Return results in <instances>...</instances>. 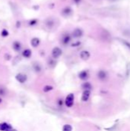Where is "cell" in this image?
<instances>
[{"instance_id": "1", "label": "cell", "mask_w": 130, "mask_h": 131, "mask_svg": "<svg viewBox=\"0 0 130 131\" xmlns=\"http://www.w3.org/2000/svg\"><path fill=\"white\" fill-rule=\"evenodd\" d=\"M73 100H74V95L73 94H69L66 97L65 99V105L67 107H71L73 105Z\"/></svg>"}, {"instance_id": "2", "label": "cell", "mask_w": 130, "mask_h": 131, "mask_svg": "<svg viewBox=\"0 0 130 131\" xmlns=\"http://www.w3.org/2000/svg\"><path fill=\"white\" fill-rule=\"evenodd\" d=\"M15 79L16 81L21 83V84H24L26 81H27V75H24V74H21V73H19V74H17L16 76H15Z\"/></svg>"}, {"instance_id": "3", "label": "cell", "mask_w": 130, "mask_h": 131, "mask_svg": "<svg viewBox=\"0 0 130 131\" xmlns=\"http://www.w3.org/2000/svg\"><path fill=\"white\" fill-rule=\"evenodd\" d=\"M62 55V51L60 48L58 47H55L52 50V56L54 58H58L59 57Z\"/></svg>"}, {"instance_id": "4", "label": "cell", "mask_w": 130, "mask_h": 131, "mask_svg": "<svg viewBox=\"0 0 130 131\" xmlns=\"http://www.w3.org/2000/svg\"><path fill=\"white\" fill-rule=\"evenodd\" d=\"M90 94H91V92H90V90H84L83 94H82L81 100L83 101V102L87 101L90 98Z\"/></svg>"}, {"instance_id": "5", "label": "cell", "mask_w": 130, "mask_h": 131, "mask_svg": "<svg viewBox=\"0 0 130 131\" xmlns=\"http://www.w3.org/2000/svg\"><path fill=\"white\" fill-rule=\"evenodd\" d=\"M78 77H79V78H80V80H82V81H86V80L88 79V77H89V72H88V71L83 70V71H80V73H79Z\"/></svg>"}, {"instance_id": "6", "label": "cell", "mask_w": 130, "mask_h": 131, "mask_svg": "<svg viewBox=\"0 0 130 131\" xmlns=\"http://www.w3.org/2000/svg\"><path fill=\"white\" fill-rule=\"evenodd\" d=\"M83 30L80 29V28H76L72 33L73 37H74V38H80L83 36Z\"/></svg>"}, {"instance_id": "7", "label": "cell", "mask_w": 130, "mask_h": 131, "mask_svg": "<svg viewBox=\"0 0 130 131\" xmlns=\"http://www.w3.org/2000/svg\"><path fill=\"white\" fill-rule=\"evenodd\" d=\"M80 58L83 61H87L90 58V54L89 52L87 51H82L80 54Z\"/></svg>"}, {"instance_id": "8", "label": "cell", "mask_w": 130, "mask_h": 131, "mask_svg": "<svg viewBox=\"0 0 130 131\" xmlns=\"http://www.w3.org/2000/svg\"><path fill=\"white\" fill-rule=\"evenodd\" d=\"M72 12H73V11H72L71 8L66 7V8H64L63 10H62L61 14L63 15H64V16H70V14L72 13Z\"/></svg>"}, {"instance_id": "9", "label": "cell", "mask_w": 130, "mask_h": 131, "mask_svg": "<svg viewBox=\"0 0 130 131\" xmlns=\"http://www.w3.org/2000/svg\"><path fill=\"white\" fill-rule=\"evenodd\" d=\"M97 76H98V78L100 79L101 81H104V80L107 77V74L106 71H103V70H101L98 72L97 74Z\"/></svg>"}, {"instance_id": "10", "label": "cell", "mask_w": 130, "mask_h": 131, "mask_svg": "<svg viewBox=\"0 0 130 131\" xmlns=\"http://www.w3.org/2000/svg\"><path fill=\"white\" fill-rule=\"evenodd\" d=\"M70 42V36L69 35H64L63 37H62V39H61V42L63 44L66 45L69 42Z\"/></svg>"}, {"instance_id": "11", "label": "cell", "mask_w": 130, "mask_h": 131, "mask_svg": "<svg viewBox=\"0 0 130 131\" xmlns=\"http://www.w3.org/2000/svg\"><path fill=\"white\" fill-rule=\"evenodd\" d=\"M12 47L15 52H19L21 48V44L19 42H15L12 44Z\"/></svg>"}, {"instance_id": "12", "label": "cell", "mask_w": 130, "mask_h": 131, "mask_svg": "<svg viewBox=\"0 0 130 131\" xmlns=\"http://www.w3.org/2000/svg\"><path fill=\"white\" fill-rule=\"evenodd\" d=\"M11 127L12 126L7 123H0V131H5Z\"/></svg>"}, {"instance_id": "13", "label": "cell", "mask_w": 130, "mask_h": 131, "mask_svg": "<svg viewBox=\"0 0 130 131\" xmlns=\"http://www.w3.org/2000/svg\"><path fill=\"white\" fill-rule=\"evenodd\" d=\"M39 44H40V40H39V38H34L31 39V44L32 45L33 47H38Z\"/></svg>"}, {"instance_id": "14", "label": "cell", "mask_w": 130, "mask_h": 131, "mask_svg": "<svg viewBox=\"0 0 130 131\" xmlns=\"http://www.w3.org/2000/svg\"><path fill=\"white\" fill-rule=\"evenodd\" d=\"M22 55H23V57H25V58H30L31 55V50H29V49H25L24 52H22Z\"/></svg>"}, {"instance_id": "15", "label": "cell", "mask_w": 130, "mask_h": 131, "mask_svg": "<svg viewBox=\"0 0 130 131\" xmlns=\"http://www.w3.org/2000/svg\"><path fill=\"white\" fill-rule=\"evenodd\" d=\"M82 87L84 89V90H91L92 89V85L90 82H84L83 84H82Z\"/></svg>"}, {"instance_id": "16", "label": "cell", "mask_w": 130, "mask_h": 131, "mask_svg": "<svg viewBox=\"0 0 130 131\" xmlns=\"http://www.w3.org/2000/svg\"><path fill=\"white\" fill-rule=\"evenodd\" d=\"M119 41H120L122 44H124L126 48H128L129 49H130V42H129L128 41L125 39H122V38H117Z\"/></svg>"}, {"instance_id": "17", "label": "cell", "mask_w": 130, "mask_h": 131, "mask_svg": "<svg viewBox=\"0 0 130 131\" xmlns=\"http://www.w3.org/2000/svg\"><path fill=\"white\" fill-rule=\"evenodd\" d=\"M45 24H46V25L49 28H52V26H54V21L51 19H48L46 20V22H45Z\"/></svg>"}, {"instance_id": "18", "label": "cell", "mask_w": 130, "mask_h": 131, "mask_svg": "<svg viewBox=\"0 0 130 131\" xmlns=\"http://www.w3.org/2000/svg\"><path fill=\"white\" fill-rule=\"evenodd\" d=\"M72 130L73 127L70 124H65L63 126V128H62V131H72Z\"/></svg>"}, {"instance_id": "19", "label": "cell", "mask_w": 130, "mask_h": 131, "mask_svg": "<svg viewBox=\"0 0 130 131\" xmlns=\"http://www.w3.org/2000/svg\"><path fill=\"white\" fill-rule=\"evenodd\" d=\"M54 89L53 86H50V85H45V86L43 88V91L47 93V92H49L50 91V90H52Z\"/></svg>"}, {"instance_id": "20", "label": "cell", "mask_w": 130, "mask_h": 131, "mask_svg": "<svg viewBox=\"0 0 130 131\" xmlns=\"http://www.w3.org/2000/svg\"><path fill=\"white\" fill-rule=\"evenodd\" d=\"M34 69H35V71L36 72H40L41 70V67L40 66V65L38 64V63H35V64H34Z\"/></svg>"}, {"instance_id": "21", "label": "cell", "mask_w": 130, "mask_h": 131, "mask_svg": "<svg viewBox=\"0 0 130 131\" xmlns=\"http://www.w3.org/2000/svg\"><path fill=\"white\" fill-rule=\"evenodd\" d=\"M1 35H2V37H7V36L9 35V32H8L7 30L4 29V30H2V33H1Z\"/></svg>"}, {"instance_id": "22", "label": "cell", "mask_w": 130, "mask_h": 131, "mask_svg": "<svg viewBox=\"0 0 130 131\" xmlns=\"http://www.w3.org/2000/svg\"><path fill=\"white\" fill-rule=\"evenodd\" d=\"M126 71H127V75H130V62L126 65Z\"/></svg>"}, {"instance_id": "23", "label": "cell", "mask_w": 130, "mask_h": 131, "mask_svg": "<svg viewBox=\"0 0 130 131\" xmlns=\"http://www.w3.org/2000/svg\"><path fill=\"white\" fill-rule=\"evenodd\" d=\"M80 44V42H76V43H73L71 44L72 47H77V46H79V45Z\"/></svg>"}, {"instance_id": "24", "label": "cell", "mask_w": 130, "mask_h": 131, "mask_svg": "<svg viewBox=\"0 0 130 131\" xmlns=\"http://www.w3.org/2000/svg\"><path fill=\"white\" fill-rule=\"evenodd\" d=\"M5 90L4 88H2V87H0V95H5Z\"/></svg>"}, {"instance_id": "25", "label": "cell", "mask_w": 130, "mask_h": 131, "mask_svg": "<svg viewBox=\"0 0 130 131\" xmlns=\"http://www.w3.org/2000/svg\"><path fill=\"white\" fill-rule=\"evenodd\" d=\"M35 24H36V20H35V19H33V20H31L30 22V25H35Z\"/></svg>"}, {"instance_id": "26", "label": "cell", "mask_w": 130, "mask_h": 131, "mask_svg": "<svg viewBox=\"0 0 130 131\" xmlns=\"http://www.w3.org/2000/svg\"><path fill=\"white\" fill-rule=\"evenodd\" d=\"M5 59H6V60H10V58H11V56L9 55V54H6V55H5Z\"/></svg>"}, {"instance_id": "27", "label": "cell", "mask_w": 130, "mask_h": 131, "mask_svg": "<svg viewBox=\"0 0 130 131\" xmlns=\"http://www.w3.org/2000/svg\"><path fill=\"white\" fill-rule=\"evenodd\" d=\"M58 104H59L60 106L63 105V101H62V100H58Z\"/></svg>"}, {"instance_id": "28", "label": "cell", "mask_w": 130, "mask_h": 131, "mask_svg": "<svg viewBox=\"0 0 130 131\" xmlns=\"http://www.w3.org/2000/svg\"><path fill=\"white\" fill-rule=\"evenodd\" d=\"M73 2H74L76 4H79L81 2V0H73Z\"/></svg>"}, {"instance_id": "29", "label": "cell", "mask_w": 130, "mask_h": 131, "mask_svg": "<svg viewBox=\"0 0 130 131\" xmlns=\"http://www.w3.org/2000/svg\"><path fill=\"white\" fill-rule=\"evenodd\" d=\"M2 100L1 98H0V104H1V103H2Z\"/></svg>"}, {"instance_id": "30", "label": "cell", "mask_w": 130, "mask_h": 131, "mask_svg": "<svg viewBox=\"0 0 130 131\" xmlns=\"http://www.w3.org/2000/svg\"><path fill=\"white\" fill-rule=\"evenodd\" d=\"M110 1H116V0H110Z\"/></svg>"}]
</instances>
